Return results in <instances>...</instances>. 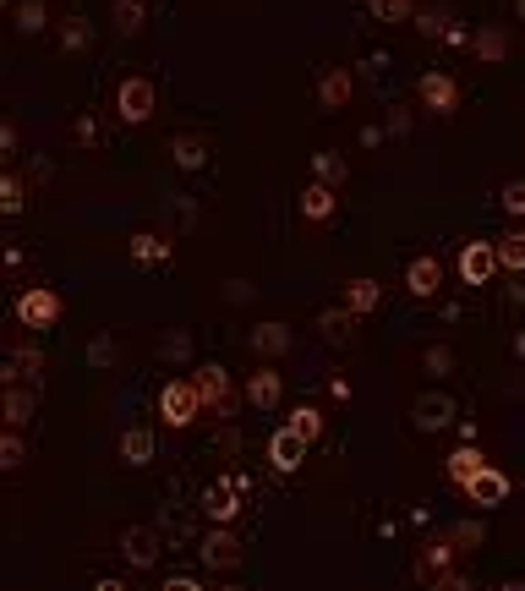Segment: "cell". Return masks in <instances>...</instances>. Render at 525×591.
Listing matches in <instances>:
<instances>
[{"label":"cell","instance_id":"cell-1","mask_svg":"<svg viewBox=\"0 0 525 591\" xmlns=\"http://www.w3.org/2000/svg\"><path fill=\"white\" fill-rule=\"evenodd\" d=\"M61 312H66L61 291H50V285H28V291L17 296V307H11V318H17L22 329L44 334V329H50V323H61Z\"/></svg>","mask_w":525,"mask_h":591},{"label":"cell","instance_id":"cell-2","mask_svg":"<svg viewBox=\"0 0 525 591\" xmlns=\"http://www.w3.org/2000/svg\"><path fill=\"white\" fill-rule=\"evenodd\" d=\"M154 104H159V94H154V77H121V88H115V115H121L126 126H148L154 121Z\"/></svg>","mask_w":525,"mask_h":591},{"label":"cell","instance_id":"cell-3","mask_svg":"<svg viewBox=\"0 0 525 591\" xmlns=\"http://www.w3.org/2000/svg\"><path fill=\"white\" fill-rule=\"evenodd\" d=\"M192 384H197V394H203V411H219V416H230L241 400H247V394H236V378H230L219 362H203L192 373Z\"/></svg>","mask_w":525,"mask_h":591},{"label":"cell","instance_id":"cell-4","mask_svg":"<svg viewBox=\"0 0 525 591\" xmlns=\"http://www.w3.org/2000/svg\"><path fill=\"white\" fill-rule=\"evenodd\" d=\"M197 411H203V394H197L192 378H175V384L159 389V416H165V427H192Z\"/></svg>","mask_w":525,"mask_h":591},{"label":"cell","instance_id":"cell-5","mask_svg":"<svg viewBox=\"0 0 525 591\" xmlns=\"http://www.w3.org/2000/svg\"><path fill=\"white\" fill-rule=\"evenodd\" d=\"M411 427L416 433H443V427H454V400L443 389H422L411 400Z\"/></svg>","mask_w":525,"mask_h":591},{"label":"cell","instance_id":"cell-6","mask_svg":"<svg viewBox=\"0 0 525 591\" xmlns=\"http://www.w3.org/2000/svg\"><path fill=\"white\" fill-rule=\"evenodd\" d=\"M498 269H504V263H498V241H465L460 247V280L465 285H487Z\"/></svg>","mask_w":525,"mask_h":591},{"label":"cell","instance_id":"cell-7","mask_svg":"<svg viewBox=\"0 0 525 591\" xmlns=\"http://www.w3.org/2000/svg\"><path fill=\"white\" fill-rule=\"evenodd\" d=\"M416 99L433 115H454L460 110V83H454L449 72H427V77H416Z\"/></svg>","mask_w":525,"mask_h":591},{"label":"cell","instance_id":"cell-8","mask_svg":"<svg viewBox=\"0 0 525 591\" xmlns=\"http://www.w3.org/2000/svg\"><path fill=\"white\" fill-rule=\"evenodd\" d=\"M307 438H301L296 433V427H274V438H268V466H274V471H301V466H307Z\"/></svg>","mask_w":525,"mask_h":591},{"label":"cell","instance_id":"cell-9","mask_svg":"<svg viewBox=\"0 0 525 591\" xmlns=\"http://www.w3.org/2000/svg\"><path fill=\"white\" fill-rule=\"evenodd\" d=\"M197 559L208 564V570H236L241 564V542H236V531L230 526H214L203 537V548H197Z\"/></svg>","mask_w":525,"mask_h":591},{"label":"cell","instance_id":"cell-10","mask_svg":"<svg viewBox=\"0 0 525 591\" xmlns=\"http://www.w3.org/2000/svg\"><path fill=\"white\" fill-rule=\"evenodd\" d=\"M44 378V351L39 345H17V351L0 362V384H39Z\"/></svg>","mask_w":525,"mask_h":591},{"label":"cell","instance_id":"cell-11","mask_svg":"<svg viewBox=\"0 0 525 591\" xmlns=\"http://www.w3.org/2000/svg\"><path fill=\"white\" fill-rule=\"evenodd\" d=\"M121 553L132 559V570H154L159 564V531L154 526H126L121 531Z\"/></svg>","mask_w":525,"mask_h":591},{"label":"cell","instance_id":"cell-12","mask_svg":"<svg viewBox=\"0 0 525 591\" xmlns=\"http://www.w3.org/2000/svg\"><path fill=\"white\" fill-rule=\"evenodd\" d=\"M405 291H411V296H422V301H433V296L443 291V263L433 258V252L411 258V269H405Z\"/></svg>","mask_w":525,"mask_h":591},{"label":"cell","instance_id":"cell-13","mask_svg":"<svg viewBox=\"0 0 525 591\" xmlns=\"http://www.w3.org/2000/svg\"><path fill=\"white\" fill-rule=\"evenodd\" d=\"M33 411H39V389L33 384H6V394H0V416H6V427H28Z\"/></svg>","mask_w":525,"mask_h":591},{"label":"cell","instance_id":"cell-14","mask_svg":"<svg viewBox=\"0 0 525 591\" xmlns=\"http://www.w3.org/2000/svg\"><path fill=\"white\" fill-rule=\"evenodd\" d=\"M460 493L471 498L476 509H498V504H504V498H509V477H504V471H498V466H487L482 477H476V482H465Z\"/></svg>","mask_w":525,"mask_h":591},{"label":"cell","instance_id":"cell-15","mask_svg":"<svg viewBox=\"0 0 525 591\" xmlns=\"http://www.w3.org/2000/svg\"><path fill=\"white\" fill-rule=\"evenodd\" d=\"M487 466H493V460L482 455V444H460L449 460H443V471H449V482H454V488H465V482H476Z\"/></svg>","mask_w":525,"mask_h":591},{"label":"cell","instance_id":"cell-16","mask_svg":"<svg viewBox=\"0 0 525 591\" xmlns=\"http://www.w3.org/2000/svg\"><path fill=\"white\" fill-rule=\"evenodd\" d=\"M241 394H247V405H258V411H274V405L285 400V378H279L274 367H258V373L247 378V389H241Z\"/></svg>","mask_w":525,"mask_h":591},{"label":"cell","instance_id":"cell-17","mask_svg":"<svg viewBox=\"0 0 525 591\" xmlns=\"http://www.w3.org/2000/svg\"><path fill=\"white\" fill-rule=\"evenodd\" d=\"M203 504H208V515H214L219 526H230V520L241 515V488H236V477H219L214 488L203 493Z\"/></svg>","mask_w":525,"mask_h":591},{"label":"cell","instance_id":"cell-18","mask_svg":"<svg viewBox=\"0 0 525 591\" xmlns=\"http://www.w3.org/2000/svg\"><path fill=\"white\" fill-rule=\"evenodd\" d=\"M350 94H356V77H350L345 66H329V72L318 77V104L323 110H345Z\"/></svg>","mask_w":525,"mask_h":591},{"label":"cell","instance_id":"cell-19","mask_svg":"<svg viewBox=\"0 0 525 591\" xmlns=\"http://www.w3.org/2000/svg\"><path fill=\"white\" fill-rule=\"evenodd\" d=\"M170 159H175V170H203L208 165V137L203 132L170 137Z\"/></svg>","mask_w":525,"mask_h":591},{"label":"cell","instance_id":"cell-20","mask_svg":"<svg viewBox=\"0 0 525 591\" xmlns=\"http://www.w3.org/2000/svg\"><path fill=\"white\" fill-rule=\"evenodd\" d=\"M301 214H307V225H329L334 219V187L307 181V187H301Z\"/></svg>","mask_w":525,"mask_h":591},{"label":"cell","instance_id":"cell-21","mask_svg":"<svg viewBox=\"0 0 525 591\" xmlns=\"http://www.w3.org/2000/svg\"><path fill=\"white\" fill-rule=\"evenodd\" d=\"M115 449H121L126 466H148V460H154V449H159V444H154V427H126Z\"/></svg>","mask_w":525,"mask_h":591},{"label":"cell","instance_id":"cell-22","mask_svg":"<svg viewBox=\"0 0 525 591\" xmlns=\"http://www.w3.org/2000/svg\"><path fill=\"white\" fill-rule=\"evenodd\" d=\"M454 559H460V548H454L449 537H438V542H427V553H422V581H438V575H449L454 570Z\"/></svg>","mask_w":525,"mask_h":591},{"label":"cell","instance_id":"cell-23","mask_svg":"<svg viewBox=\"0 0 525 591\" xmlns=\"http://www.w3.org/2000/svg\"><path fill=\"white\" fill-rule=\"evenodd\" d=\"M175 247L165 236H154V230H137L132 236V263H143V269H154V263H170Z\"/></svg>","mask_w":525,"mask_h":591},{"label":"cell","instance_id":"cell-24","mask_svg":"<svg viewBox=\"0 0 525 591\" xmlns=\"http://www.w3.org/2000/svg\"><path fill=\"white\" fill-rule=\"evenodd\" d=\"M247 345H252L258 356H285V351H290V323H258Z\"/></svg>","mask_w":525,"mask_h":591},{"label":"cell","instance_id":"cell-25","mask_svg":"<svg viewBox=\"0 0 525 591\" xmlns=\"http://www.w3.org/2000/svg\"><path fill=\"white\" fill-rule=\"evenodd\" d=\"M312 181H323V187L340 192L345 181H350V165H345L340 154H334V148H323V154H312Z\"/></svg>","mask_w":525,"mask_h":591},{"label":"cell","instance_id":"cell-26","mask_svg":"<svg viewBox=\"0 0 525 591\" xmlns=\"http://www.w3.org/2000/svg\"><path fill=\"white\" fill-rule=\"evenodd\" d=\"M350 323H356V312H350L345 301H340V307H329V312H318V334L329 345H350Z\"/></svg>","mask_w":525,"mask_h":591},{"label":"cell","instance_id":"cell-27","mask_svg":"<svg viewBox=\"0 0 525 591\" xmlns=\"http://www.w3.org/2000/svg\"><path fill=\"white\" fill-rule=\"evenodd\" d=\"M378 301H383V285H378V280H367V274L345 285V307L356 312V318H367V312L378 307Z\"/></svg>","mask_w":525,"mask_h":591},{"label":"cell","instance_id":"cell-28","mask_svg":"<svg viewBox=\"0 0 525 591\" xmlns=\"http://www.w3.org/2000/svg\"><path fill=\"white\" fill-rule=\"evenodd\" d=\"M471 50H476V61L493 66V61H504V55H509V33H504V28H482V33L471 39Z\"/></svg>","mask_w":525,"mask_h":591},{"label":"cell","instance_id":"cell-29","mask_svg":"<svg viewBox=\"0 0 525 591\" xmlns=\"http://www.w3.org/2000/svg\"><path fill=\"white\" fill-rule=\"evenodd\" d=\"M498 263H504L509 274H525V230H509V236H498Z\"/></svg>","mask_w":525,"mask_h":591},{"label":"cell","instance_id":"cell-30","mask_svg":"<svg viewBox=\"0 0 525 591\" xmlns=\"http://www.w3.org/2000/svg\"><path fill=\"white\" fill-rule=\"evenodd\" d=\"M55 39H61V50H66V55H77V50H88L93 33H88V22H83V17H66V22H55Z\"/></svg>","mask_w":525,"mask_h":591},{"label":"cell","instance_id":"cell-31","mask_svg":"<svg viewBox=\"0 0 525 591\" xmlns=\"http://www.w3.org/2000/svg\"><path fill=\"white\" fill-rule=\"evenodd\" d=\"M285 422L296 427V433L307 438V444H318V438H323V411H318V405H296V411H290Z\"/></svg>","mask_w":525,"mask_h":591},{"label":"cell","instance_id":"cell-32","mask_svg":"<svg viewBox=\"0 0 525 591\" xmlns=\"http://www.w3.org/2000/svg\"><path fill=\"white\" fill-rule=\"evenodd\" d=\"M44 28H50L44 0H17V33H44Z\"/></svg>","mask_w":525,"mask_h":591},{"label":"cell","instance_id":"cell-33","mask_svg":"<svg viewBox=\"0 0 525 591\" xmlns=\"http://www.w3.org/2000/svg\"><path fill=\"white\" fill-rule=\"evenodd\" d=\"M22 460H28V444H22L17 427H6V433H0V471H17Z\"/></svg>","mask_w":525,"mask_h":591},{"label":"cell","instance_id":"cell-34","mask_svg":"<svg viewBox=\"0 0 525 591\" xmlns=\"http://www.w3.org/2000/svg\"><path fill=\"white\" fill-rule=\"evenodd\" d=\"M186 356H192V334H181V329L159 334V362H186Z\"/></svg>","mask_w":525,"mask_h":591},{"label":"cell","instance_id":"cell-35","mask_svg":"<svg viewBox=\"0 0 525 591\" xmlns=\"http://www.w3.org/2000/svg\"><path fill=\"white\" fill-rule=\"evenodd\" d=\"M482 537H487V526H482V520H460V526L449 531V542H454V548H460V553L482 548Z\"/></svg>","mask_w":525,"mask_h":591},{"label":"cell","instance_id":"cell-36","mask_svg":"<svg viewBox=\"0 0 525 591\" xmlns=\"http://www.w3.org/2000/svg\"><path fill=\"white\" fill-rule=\"evenodd\" d=\"M416 28H422L427 39H449V33H454V17H449V11H416Z\"/></svg>","mask_w":525,"mask_h":591},{"label":"cell","instance_id":"cell-37","mask_svg":"<svg viewBox=\"0 0 525 591\" xmlns=\"http://www.w3.org/2000/svg\"><path fill=\"white\" fill-rule=\"evenodd\" d=\"M0 214H22V176L17 170L0 176Z\"/></svg>","mask_w":525,"mask_h":591},{"label":"cell","instance_id":"cell-38","mask_svg":"<svg viewBox=\"0 0 525 591\" xmlns=\"http://www.w3.org/2000/svg\"><path fill=\"white\" fill-rule=\"evenodd\" d=\"M498 208H504L509 219H525V181H504V192H498Z\"/></svg>","mask_w":525,"mask_h":591},{"label":"cell","instance_id":"cell-39","mask_svg":"<svg viewBox=\"0 0 525 591\" xmlns=\"http://www.w3.org/2000/svg\"><path fill=\"white\" fill-rule=\"evenodd\" d=\"M372 17L378 22H405V17H416V6L411 0H372Z\"/></svg>","mask_w":525,"mask_h":591},{"label":"cell","instance_id":"cell-40","mask_svg":"<svg viewBox=\"0 0 525 591\" xmlns=\"http://www.w3.org/2000/svg\"><path fill=\"white\" fill-rule=\"evenodd\" d=\"M110 362H115V340H110V334H99V340L88 345V367H110Z\"/></svg>","mask_w":525,"mask_h":591},{"label":"cell","instance_id":"cell-41","mask_svg":"<svg viewBox=\"0 0 525 591\" xmlns=\"http://www.w3.org/2000/svg\"><path fill=\"white\" fill-rule=\"evenodd\" d=\"M72 137H77V148H93V143H99V121H93V115H77Z\"/></svg>","mask_w":525,"mask_h":591},{"label":"cell","instance_id":"cell-42","mask_svg":"<svg viewBox=\"0 0 525 591\" xmlns=\"http://www.w3.org/2000/svg\"><path fill=\"white\" fill-rule=\"evenodd\" d=\"M427 591H476V586H471V575L449 570V575H438V581H427Z\"/></svg>","mask_w":525,"mask_h":591},{"label":"cell","instance_id":"cell-43","mask_svg":"<svg viewBox=\"0 0 525 591\" xmlns=\"http://www.w3.org/2000/svg\"><path fill=\"white\" fill-rule=\"evenodd\" d=\"M115 28L137 33V28H143V6H115Z\"/></svg>","mask_w":525,"mask_h":591},{"label":"cell","instance_id":"cell-44","mask_svg":"<svg viewBox=\"0 0 525 591\" xmlns=\"http://www.w3.org/2000/svg\"><path fill=\"white\" fill-rule=\"evenodd\" d=\"M422 362H427V373H449V367H454V356H449V345H433V351H427Z\"/></svg>","mask_w":525,"mask_h":591},{"label":"cell","instance_id":"cell-45","mask_svg":"<svg viewBox=\"0 0 525 591\" xmlns=\"http://www.w3.org/2000/svg\"><path fill=\"white\" fill-rule=\"evenodd\" d=\"M159 591H203V586H197V581H192V575H170V581H165V586H159Z\"/></svg>","mask_w":525,"mask_h":591},{"label":"cell","instance_id":"cell-46","mask_svg":"<svg viewBox=\"0 0 525 591\" xmlns=\"http://www.w3.org/2000/svg\"><path fill=\"white\" fill-rule=\"evenodd\" d=\"M329 394H334V400H350V378L334 373V378H329Z\"/></svg>","mask_w":525,"mask_h":591},{"label":"cell","instance_id":"cell-47","mask_svg":"<svg viewBox=\"0 0 525 591\" xmlns=\"http://www.w3.org/2000/svg\"><path fill=\"white\" fill-rule=\"evenodd\" d=\"M389 132H394V137H405V132H411V115H405V110H394V121H389Z\"/></svg>","mask_w":525,"mask_h":591},{"label":"cell","instance_id":"cell-48","mask_svg":"<svg viewBox=\"0 0 525 591\" xmlns=\"http://www.w3.org/2000/svg\"><path fill=\"white\" fill-rule=\"evenodd\" d=\"M93 591H126V581H115V575H104V581H93Z\"/></svg>","mask_w":525,"mask_h":591},{"label":"cell","instance_id":"cell-49","mask_svg":"<svg viewBox=\"0 0 525 591\" xmlns=\"http://www.w3.org/2000/svg\"><path fill=\"white\" fill-rule=\"evenodd\" d=\"M515 356H520V362H525V329L515 334Z\"/></svg>","mask_w":525,"mask_h":591},{"label":"cell","instance_id":"cell-50","mask_svg":"<svg viewBox=\"0 0 525 591\" xmlns=\"http://www.w3.org/2000/svg\"><path fill=\"white\" fill-rule=\"evenodd\" d=\"M115 6H143V0H115Z\"/></svg>","mask_w":525,"mask_h":591},{"label":"cell","instance_id":"cell-51","mask_svg":"<svg viewBox=\"0 0 525 591\" xmlns=\"http://www.w3.org/2000/svg\"><path fill=\"white\" fill-rule=\"evenodd\" d=\"M515 11H520V22H525V0H515Z\"/></svg>","mask_w":525,"mask_h":591},{"label":"cell","instance_id":"cell-52","mask_svg":"<svg viewBox=\"0 0 525 591\" xmlns=\"http://www.w3.org/2000/svg\"><path fill=\"white\" fill-rule=\"evenodd\" d=\"M504 591H525V586H520V581H509V586H504Z\"/></svg>","mask_w":525,"mask_h":591},{"label":"cell","instance_id":"cell-53","mask_svg":"<svg viewBox=\"0 0 525 591\" xmlns=\"http://www.w3.org/2000/svg\"><path fill=\"white\" fill-rule=\"evenodd\" d=\"M219 591H241V586H219Z\"/></svg>","mask_w":525,"mask_h":591}]
</instances>
